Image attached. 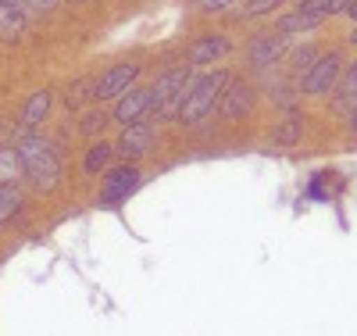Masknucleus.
<instances>
[{"label": "nucleus", "instance_id": "nucleus-17", "mask_svg": "<svg viewBox=\"0 0 357 336\" xmlns=\"http://www.w3.org/2000/svg\"><path fill=\"white\" fill-rule=\"evenodd\" d=\"M107 161H111V147L107 143H93V147L86 150V158H82V168L86 172H100Z\"/></svg>", "mask_w": 357, "mask_h": 336}, {"label": "nucleus", "instance_id": "nucleus-20", "mask_svg": "<svg viewBox=\"0 0 357 336\" xmlns=\"http://www.w3.org/2000/svg\"><path fill=\"white\" fill-rule=\"evenodd\" d=\"M86 97L93 101V82H75V86H72V97H68V101H72V108H79Z\"/></svg>", "mask_w": 357, "mask_h": 336}, {"label": "nucleus", "instance_id": "nucleus-12", "mask_svg": "<svg viewBox=\"0 0 357 336\" xmlns=\"http://www.w3.org/2000/svg\"><path fill=\"white\" fill-rule=\"evenodd\" d=\"M47 111H50V94H47V89H40V94H33V97L25 101L22 122H25V126H40V122L47 118Z\"/></svg>", "mask_w": 357, "mask_h": 336}, {"label": "nucleus", "instance_id": "nucleus-1", "mask_svg": "<svg viewBox=\"0 0 357 336\" xmlns=\"http://www.w3.org/2000/svg\"><path fill=\"white\" fill-rule=\"evenodd\" d=\"M18 150V158H22V168L25 175L36 182V190L50 193L57 187V175H61V158H57V150L47 136H36V133H29L22 136V143L15 147Z\"/></svg>", "mask_w": 357, "mask_h": 336}, {"label": "nucleus", "instance_id": "nucleus-9", "mask_svg": "<svg viewBox=\"0 0 357 336\" xmlns=\"http://www.w3.org/2000/svg\"><path fill=\"white\" fill-rule=\"evenodd\" d=\"M151 147H154V129L146 126V122H132V126L122 133V143H118L122 158H139V154H146Z\"/></svg>", "mask_w": 357, "mask_h": 336}, {"label": "nucleus", "instance_id": "nucleus-11", "mask_svg": "<svg viewBox=\"0 0 357 336\" xmlns=\"http://www.w3.org/2000/svg\"><path fill=\"white\" fill-rule=\"evenodd\" d=\"M321 18L318 15H307V11H293V15H282L279 18V33H311V29H318Z\"/></svg>", "mask_w": 357, "mask_h": 336}, {"label": "nucleus", "instance_id": "nucleus-8", "mask_svg": "<svg viewBox=\"0 0 357 336\" xmlns=\"http://www.w3.org/2000/svg\"><path fill=\"white\" fill-rule=\"evenodd\" d=\"M151 108H154V94H151V89H129V94L118 97L114 118H118V122H126V126H132V122H139Z\"/></svg>", "mask_w": 357, "mask_h": 336}, {"label": "nucleus", "instance_id": "nucleus-7", "mask_svg": "<svg viewBox=\"0 0 357 336\" xmlns=\"http://www.w3.org/2000/svg\"><path fill=\"white\" fill-rule=\"evenodd\" d=\"M136 187H139V172H136L132 165L114 168V172H107V179H104L100 204H114V200H122V197H129Z\"/></svg>", "mask_w": 357, "mask_h": 336}, {"label": "nucleus", "instance_id": "nucleus-27", "mask_svg": "<svg viewBox=\"0 0 357 336\" xmlns=\"http://www.w3.org/2000/svg\"><path fill=\"white\" fill-rule=\"evenodd\" d=\"M354 133H357V108H354Z\"/></svg>", "mask_w": 357, "mask_h": 336}, {"label": "nucleus", "instance_id": "nucleus-23", "mask_svg": "<svg viewBox=\"0 0 357 336\" xmlns=\"http://www.w3.org/2000/svg\"><path fill=\"white\" fill-rule=\"evenodd\" d=\"M236 0H200V8H207V11H222V8H232Z\"/></svg>", "mask_w": 357, "mask_h": 336}, {"label": "nucleus", "instance_id": "nucleus-6", "mask_svg": "<svg viewBox=\"0 0 357 336\" xmlns=\"http://www.w3.org/2000/svg\"><path fill=\"white\" fill-rule=\"evenodd\" d=\"M218 108H222L225 118H243V115H250V108H254V89H250L243 79H232V75H229L222 97H218Z\"/></svg>", "mask_w": 357, "mask_h": 336}, {"label": "nucleus", "instance_id": "nucleus-15", "mask_svg": "<svg viewBox=\"0 0 357 336\" xmlns=\"http://www.w3.org/2000/svg\"><path fill=\"white\" fill-rule=\"evenodd\" d=\"M354 0H304L296 11H307V15H318V18H329V15H343Z\"/></svg>", "mask_w": 357, "mask_h": 336}, {"label": "nucleus", "instance_id": "nucleus-25", "mask_svg": "<svg viewBox=\"0 0 357 336\" xmlns=\"http://www.w3.org/2000/svg\"><path fill=\"white\" fill-rule=\"evenodd\" d=\"M0 4H8V8H15V11H29V0H0Z\"/></svg>", "mask_w": 357, "mask_h": 336}, {"label": "nucleus", "instance_id": "nucleus-19", "mask_svg": "<svg viewBox=\"0 0 357 336\" xmlns=\"http://www.w3.org/2000/svg\"><path fill=\"white\" fill-rule=\"evenodd\" d=\"M340 82H343V89H340V101H336V108H347V101H357V61L350 65L347 79H340Z\"/></svg>", "mask_w": 357, "mask_h": 336}, {"label": "nucleus", "instance_id": "nucleus-21", "mask_svg": "<svg viewBox=\"0 0 357 336\" xmlns=\"http://www.w3.org/2000/svg\"><path fill=\"white\" fill-rule=\"evenodd\" d=\"M279 8V0H247V15H268V11H275Z\"/></svg>", "mask_w": 357, "mask_h": 336}, {"label": "nucleus", "instance_id": "nucleus-28", "mask_svg": "<svg viewBox=\"0 0 357 336\" xmlns=\"http://www.w3.org/2000/svg\"><path fill=\"white\" fill-rule=\"evenodd\" d=\"M350 40H354V43H357V29H354V33H350Z\"/></svg>", "mask_w": 357, "mask_h": 336}, {"label": "nucleus", "instance_id": "nucleus-16", "mask_svg": "<svg viewBox=\"0 0 357 336\" xmlns=\"http://www.w3.org/2000/svg\"><path fill=\"white\" fill-rule=\"evenodd\" d=\"M18 207H22V193L15 187H0V226L11 222L18 215Z\"/></svg>", "mask_w": 357, "mask_h": 336}, {"label": "nucleus", "instance_id": "nucleus-5", "mask_svg": "<svg viewBox=\"0 0 357 336\" xmlns=\"http://www.w3.org/2000/svg\"><path fill=\"white\" fill-rule=\"evenodd\" d=\"M136 75H139V65H132V61L107 68V72L97 79V86H93V97H97V101H107V97H122V94H129V86H132Z\"/></svg>", "mask_w": 357, "mask_h": 336}, {"label": "nucleus", "instance_id": "nucleus-4", "mask_svg": "<svg viewBox=\"0 0 357 336\" xmlns=\"http://www.w3.org/2000/svg\"><path fill=\"white\" fill-rule=\"evenodd\" d=\"M340 82V54H325V57H314V65L304 72L301 79V94L307 97H321Z\"/></svg>", "mask_w": 357, "mask_h": 336}, {"label": "nucleus", "instance_id": "nucleus-24", "mask_svg": "<svg viewBox=\"0 0 357 336\" xmlns=\"http://www.w3.org/2000/svg\"><path fill=\"white\" fill-rule=\"evenodd\" d=\"M57 4V0H29V8H36V11H50Z\"/></svg>", "mask_w": 357, "mask_h": 336}, {"label": "nucleus", "instance_id": "nucleus-18", "mask_svg": "<svg viewBox=\"0 0 357 336\" xmlns=\"http://www.w3.org/2000/svg\"><path fill=\"white\" fill-rule=\"evenodd\" d=\"M301 133H304V122L296 118V115H286V122L275 129V140L279 143H296V140H301Z\"/></svg>", "mask_w": 357, "mask_h": 336}, {"label": "nucleus", "instance_id": "nucleus-22", "mask_svg": "<svg viewBox=\"0 0 357 336\" xmlns=\"http://www.w3.org/2000/svg\"><path fill=\"white\" fill-rule=\"evenodd\" d=\"M100 126H104V115H97V111L82 118V133H93V129H100Z\"/></svg>", "mask_w": 357, "mask_h": 336}, {"label": "nucleus", "instance_id": "nucleus-13", "mask_svg": "<svg viewBox=\"0 0 357 336\" xmlns=\"http://www.w3.org/2000/svg\"><path fill=\"white\" fill-rule=\"evenodd\" d=\"M22 158L15 147H0V187H11V182L22 175Z\"/></svg>", "mask_w": 357, "mask_h": 336}, {"label": "nucleus", "instance_id": "nucleus-14", "mask_svg": "<svg viewBox=\"0 0 357 336\" xmlns=\"http://www.w3.org/2000/svg\"><path fill=\"white\" fill-rule=\"evenodd\" d=\"M250 47H254V50H250V61H254V65H272V61L282 54V43H279L275 36H257Z\"/></svg>", "mask_w": 357, "mask_h": 336}, {"label": "nucleus", "instance_id": "nucleus-10", "mask_svg": "<svg viewBox=\"0 0 357 336\" xmlns=\"http://www.w3.org/2000/svg\"><path fill=\"white\" fill-rule=\"evenodd\" d=\"M229 50H232V43H229L225 36H204V40L190 43V50H186V61H190V65H211V61L225 57Z\"/></svg>", "mask_w": 357, "mask_h": 336}, {"label": "nucleus", "instance_id": "nucleus-26", "mask_svg": "<svg viewBox=\"0 0 357 336\" xmlns=\"http://www.w3.org/2000/svg\"><path fill=\"white\" fill-rule=\"evenodd\" d=\"M347 15H350V18H354V22H357V0H354V4H350V8H347Z\"/></svg>", "mask_w": 357, "mask_h": 336}, {"label": "nucleus", "instance_id": "nucleus-3", "mask_svg": "<svg viewBox=\"0 0 357 336\" xmlns=\"http://www.w3.org/2000/svg\"><path fill=\"white\" fill-rule=\"evenodd\" d=\"M190 72L186 68H172V72H165L158 82H154V111H158V118H178V108H183V101H186V94H190Z\"/></svg>", "mask_w": 357, "mask_h": 336}, {"label": "nucleus", "instance_id": "nucleus-2", "mask_svg": "<svg viewBox=\"0 0 357 336\" xmlns=\"http://www.w3.org/2000/svg\"><path fill=\"white\" fill-rule=\"evenodd\" d=\"M225 82H229L225 72H207V75H200V79L190 86L183 108H178V122H186V126H197V122H204L207 115L218 108V97H222Z\"/></svg>", "mask_w": 357, "mask_h": 336}]
</instances>
